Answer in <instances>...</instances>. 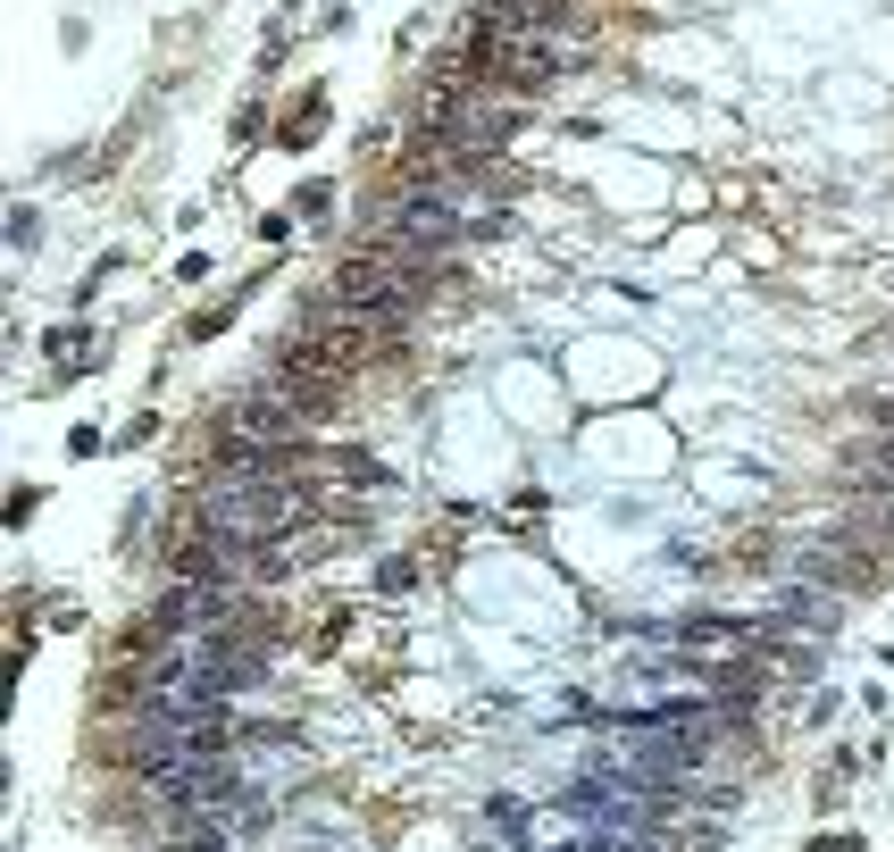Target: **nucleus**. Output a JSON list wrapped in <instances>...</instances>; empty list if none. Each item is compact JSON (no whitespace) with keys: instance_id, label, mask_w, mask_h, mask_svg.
Listing matches in <instances>:
<instances>
[{"instance_id":"f257e3e1","label":"nucleus","mask_w":894,"mask_h":852,"mask_svg":"<svg viewBox=\"0 0 894 852\" xmlns=\"http://www.w3.org/2000/svg\"><path fill=\"white\" fill-rule=\"evenodd\" d=\"M326 209H335V184H326V176H310V184L293 193V218H326Z\"/></svg>"},{"instance_id":"f03ea898","label":"nucleus","mask_w":894,"mask_h":852,"mask_svg":"<svg viewBox=\"0 0 894 852\" xmlns=\"http://www.w3.org/2000/svg\"><path fill=\"white\" fill-rule=\"evenodd\" d=\"M9 243H17V251H34V243H42V209H34V201H17V218H9Z\"/></svg>"},{"instance_id":"7ed1b4c3","label":"nucleus","mask_w":894,"mask_h":852,"mask_svg":"<svg viewBox=\"0 0 894 852\" xmlns=\"http://www.w3.org/2000/svg\"><path fill=\"white\" fill-rule=\"evenodd\" d=\"M376 585H385V594H410V585H418V560H385V568H376Z\"/></svg>"},{"instance_id":"20e7f679","label":"nucleus","mask_w":894,"mask_h":852,"mask_svg":"<svg viewBox=\"0 0 894 852\" xmlns=\"http://www.w3.org/2000/svg\"><path fill=\"white\" fill-rule=\"evenodd\" d=\"M151 426H159V418H126V426H117L109 443H117V452H134V443H151Z\"/></svg>"}]
</instances>
